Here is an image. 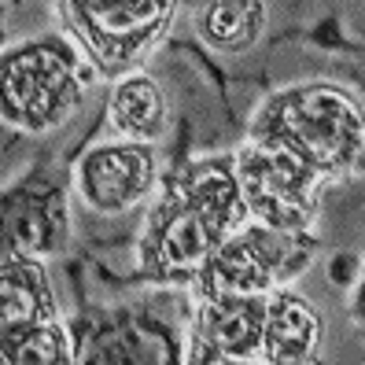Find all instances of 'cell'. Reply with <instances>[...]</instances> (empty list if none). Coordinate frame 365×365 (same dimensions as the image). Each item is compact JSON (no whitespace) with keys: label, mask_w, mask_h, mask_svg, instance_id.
I'll use <instances>...</instances> for the list:
<instances>
[{"label":"cell","mask_w":365,"mask_h":365,"mask_svg":"<svg viewBox=\"0 0 365 365\" xmlns=\"http://www.w3.org/2000/svg\"><path fill=\"white\" fill-rule=\"evenodd\" d=\"M247 140L284 148L325 185L365 174V111L336 81H295L269 93L247 122Z\"/></svg>","instance_id":"obj_1"},{"label":"cell","mask_w":365,"mask_h":365,"mask_svg":"<svg viewBox=\"0 0 365 365\" xmlns=\"http://www.w3.org/2000/svg\"><path fill=\"white\" fill-rule=\"evenodd\" d=\"M192 307L163 288L130 307L85 310L71 321L78 365H178L185 361V329Z\"/></svg>","instance_id":"obj_2"},{"label":"cell","mask_w":365,"mask_h":365,"mask_svg":"<svg viewBox=\"0 0 365 365\" xmlns=\"http://www.w3.org/2000/svg\"><path fill=\"white\" fill-rule=\"evenodd\" d=\"M81 59L63 34H45L4 52L0 118L23 133H48L81 107Z\"/></svg>","instance_id":"obj_3"},{"label":"cell","mask_w":365,"mask_h":365,"mask_svg":"<svg viewBox=\"0 0 365 365\" xmlns=\"http://www.w3.org/2000/svg\"><path fill=\"white\" fill-rule=\"evenodd\" d=\"M59 11L96 74L115 81L166 37L178 0H59Z\"/></svg>","instance_id":"obj_4"},{"label":"cell","mask_w":365,"mask_h":365,"mask_svg":"<svg viewBox=\"0 0 365 365\" xmlns=\"http://www.w3.org/2000/svg\"><path fill=\"white\" fill-rule=\"evenodd\" d=\"M317 255L314 232H281L262 222H247L229 232L192 284L196 299L222 295H269L288 284Z\"/></svg>","instance_id":"obj_5"},{"label":"cell","mask_w":365,"mask_h":365,"mask_svg":"<svg viewBox=\"0 0 365 365\" xmlns=\"http://www.w3.org/2000/svg\"><path fill=\"white\" fill-rule=\"evenodd\" d=\"M222 240L225 232L178 185L163 181V196L137 236L133 281L155 288H192Z\"/></svg>","instance_id":"obj_6"},{"label":"cell","mask_w":365,"mask_h":365,"mask_svg":"<svg viewBox=\"0 0 365 365\" xmlns=\"http://www.w3.org/2000/svg\"><path fill=\"white\" fill-rule=\"evenodd\" d=\"M236 178H240L251 222L281 232H314L325 181L303 159H295L284 148L247 140L244 148H236Z\"/></svg>","instance_id":"obj_7"},{"label":"cell","mask_w":365,"mask_h":365,"mask_svg":"<svg viewBox=\"0 0 365 365\" xmlns=\"http://www.w3.org/2000/svg\"><path fill=\"white\" fill-rule=\"evenodd\" d=\"M269 295H222L196 299L188 317L185 361L192 365H229V361H262Z\"/></svg>","instance_id":"obj_8"},{"label":"cell","mask_w":365,"mask_h":365,"mask_svg":"<svg viewBox=\"0 0 365 365\" xmlns=\"http://www.w3.org/2000/svg\"><path fill=\"white\" fill-rule=\"evenodd\" d=\"M71 247V207L48 170H34L4 196V251L52 262Z\"/></svg>","instance_id":"obj_9"},{"label":"cell","mask_w":365,"mask_h":365,"mask_svg":"<svg viewBox=\"0 0 365 365\" xmlns=\"http://www.w3.org/2000/svg\"><path fill=\"white\" fill-rule=\"evenodd\" d=\"M155 148L144 140H107L89 148L74 166V185L85 207L96 214H122L155 188Z\"/></svg>","instance_id":"obj_10"},{"label":"cell","mask_w":365,"mask_h":365,"mask_svg":"<svg viewBox=\"0 0 365 365\" xmlns=\"http://www.w3.org/2000/svg\"><path fill=\"white\" fill-rule=\"evenodd\" d=\"M166 181L178 185L225 236L251 222V210L244 203L240 178H236V152L185 159Z\"/></svg>","instance_id":"obj_11"},{"label":"cell","mask_w":365,"mask_h":365,"mask_svg":"<svg viewBox=\"0 0 365 365\" xmlns=\"http://www.w3.org/2000/svg\"><path fill=\"white\" fill-rule=\"evenodd\" d=\"M325 321L292 288H273L266 303V329H262V361L273 365H307L321 358Z\"/></svg>","instance_id":"obj_12"},{"label":"cell","mask_w":365,"mask_h":365,"mask_svg":"<svg viewBox=\"0 0 365 365\" xmlns=\"http://www.w3.org/2000/svg\"><path fill=\"white\" fill-rule=\"evenodd\" d=\"M170 118V103L163 85L144 74V71H130L111 81V93H107V122L111 130L125 140H144L155 144L166 130Z\"/></svg>","instance_id":"obj_13"},{"label":"cell","mask_w":365,"mask_h":365,"mask_svg":"<svg viewBox=\"0 0 365 365\" xmlns=\"http://www.w3.org/2000/svg\"><path fill=\"white\" fill-rule=\"evenodd\" d=\"M45 317H59L45 262L4 251V266H0V329H15Z\"/></svg>","instance_id":"obj_14"},{"label":"cell","mask_w":365,"mask_h":365,"mask_svg":"<svg viewBox=\"0 0 365 365\" xmlns=\"http://www.w3.org/2000/svg\"><path fill=\"white\" fill-rule=\"evenodd\" d=\"M196 30L214 52L240 56L259 45L266 30V4L262 0H203Z\"/></svg>","instance_id":"obj_15"},{"label":"cell","mask_w":365,"mask_h":365,"mask_svg":"<svg viewBox=\"0 0 365 365\" xmlns=\"http://www.w3.org/2000/svg\"><path fill=\"white\" fill-rule=\"evenodd\" d=\"M0 358L8 365H71L74 336L59 317L26 321L15 329H0Z\"/></svg>","instance_id":"obj_16"},{"label":"cell","mask_w":365,"mask_h":365,"mask_svg":"<svg viewBox=\"0 0 365 365\" xmlns=\"http://www.w3.org/2000/svg\"><path fill=\"white\" fill-rule=\"evenodd\" d=\"M351 321H354L358 332H365V259H361V269H358V281L351 284Z\"/></svg>","instance_id":"obj_17"}]
</instances>
